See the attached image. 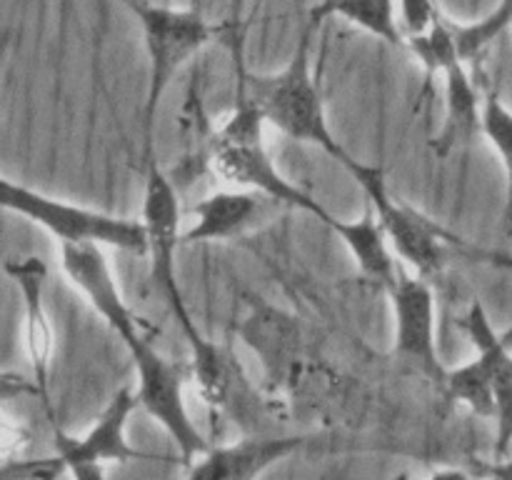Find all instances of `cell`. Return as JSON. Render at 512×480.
Instances as JSON below:
<instances>
[{
    "label": "cell",
    "mask_w": 512,
    "mask_h": 480,
    "mask_svg": "<svg viewBox=\"0 0 512 480\" xmlns=\"http://www.w3.org/2000/svg\"><path fill=\"white\" fill-rule=\"evenodd\" d=\"M143 28L148 50V95H145V130L153 133L160 103L170 83L193 55L213 40L218 28L205 20L203 10H178L150 0H120Z\"/></svg>",
    "instance_id": "2"
},
{
    "label": "cell",
    "mask_w": 512,
    "mask_h": 480,
    "mask_svg": "<svg viewBox=\"0 0 512 480\" xmlns=\"http://www.w3.org/2000/svg\"><path fill=\"white\" fill-rule=\"evenodd\" d=\"M125 348H128L135 365V378H138L135 398H138L140 408L163 425L170 440L178 445L183 465H190L210 448V443L203 438V433L185 408V380L193 378L190 360L188 363H175V360L165 358L155 348L148 333L125 343Z\"/></svg>",
    "instance_id": "6"
},
{
    "label": "cell",
    "mask_w": 512,
    "mask_h": 480,
    "mask_svg": "<svg viewBox=\"0 0 512 480\" xmlns=\"http://www.w3.org/2000/svg\"><path fill=\"white\" fill-rule=\"evenodd\" d=\"M388 293L395 315L393 355L443 390L448 368L438 353L433 285L428 278H413L405 270H398Z\"/></svg>",
    "instance_id": "7"
},
{
    "label": "cell",
    "mask_w": 512,
    "mask_h": 480,
    "mask_svg": "<svg viewBox=\"0 0 512 480\" xmlns=\"http://www.w3.org/2000/svg\"><path fill=\"white\" fill-rule=\"evenodd\" d=\"M405 48L413 50L415 58L423 63L428 85L433 83L435 75L443 73L453 60L460 58L458 40H455V28L443 18V15H438L435 23L430 25V30H425L423 35H413V38L405 40Z\"/></svg>",
    "instance_id": "20"
},
{
    "label": "cell",
    "mask_w": 512,
    "mask_h": 480,
    "mask_svg": "<svg viewBox=\"0 0 512 480\" xmlns=\"http://www.w3.org/2000/svg\"><path fill=\"white\" fill-rule=\"evenodd\" d=\"M0 203L48 230L60 245H98L148 255V230L143 220L115 218L100 210L65 203L10 180H3L0 185Z\"/></svg>",
    "instance_id": "3"
},
{
    "label": "cell",
    "mask_w": 512,
    "mask_h": 480,
    "mask_svg": "<svg viewBox=\"0 0 512 480\" xmlns=\"http://www.w3.org/2000/svg\"><path fill=\"white\" fill-rule=\"evenodd\" d=\"M328 228L343 240L365 280L385 290L395 283L400 268L395 265L390 243L385 238L383 228H380V220L373 213V208H368V213L358 220L333 218Z\"/></svg>",
    "instance_id": "16"
},
{
    "label": "cell",
    "mask_w": 512,
    "mask_h": 480,
    "mask_svg": "<svg viewBox=\"0 0 512 480\" xmlns=\"http://www.w3.org/2000/svg\"><path fill=\"white\" fill-rule=\"evenodd\" d=\"M393 480H475V478L463 468H440L435 470V473H430L428 478H413V475L408 473H400L395 475Z\"/></svg>",
    "instance_id": "23"
},
{
    "label": "cell",
    "mask_w": 512,
    "mask_h": 480,
    "mask_svg": "<svg viewBox=\"0 0 512 480\" xmlns=\"http://www.w3.org/2000/svg\"><path fill=\"white\" fill-rule=\"evenodd\" d=\"M483 473L488 475L490 480H512V458L493 460L490 465H485Z\"/></svg>",
    "instance_id": "24"
},
{
    "label": "cell",
    "mask_w": 512,
    "mask_h": 480,
    "mask_svg": "<svg viewBox=\"0 0 512 480\" xmlns=\"http://www.w3.org/2000/svg\"><path fill=\"white\" fill-rule=\"evenodd\" d=\"M210 168L233 188L255 190V193L278 200L283 208H295L313 215L323 225L333 223L335 215L328 208H323L320 200H315L313 195H308L303 188L280 175L270 155L265 153L263 140H255V143H223V140H218Z\"/></svg>",
    "instance_id": "8"
},
{
    "label": "cell",
    "mask_w": 512,
    "mask_h": 480,
    "mask_svg": "<svg viewBox=\"0 0 512 480\" xmlns=\"http://www.w3.org/2000/svg\"><path fill=\"white\" fill-rule=\"evenodd\" d=\"M180 190L175 188L170 173H165L153 158H148V173H145V193H143V220L148 230V258H150V278L155 288L160 290L163 300L168 303L180 333L185 335L190 348L205 343V335L200 333L188 303H185L183 288L178 280V265L175 253L183 245L180 233Z\"/></svg>",
    "instance_id": "4"
},
{
    "label": "cell",
    "mask_w": 512,
    "mask_h": 480,
    "mask_svg": "<svg viewBox=\"0 0 512 480\" xmlns=\"http://www.w3.org/2000/svg\"><path fill=\"white\" fill-rule=\"evenodd\" d=\"M465 60H453L443 70L445 78V118L433 140V153L448 158L458 148H468L475 135L483 133V93L465 70Z\"/></svg>",
    "instance_id": "15"
},
{
    "label": "cell",
    "mask_w": 512,
    "mask_h": 480,
    "mask_svg": "<svg viewBox=\"0 0 512 480\" xmlns=\"http://www.w3.org/2000/svg\"><path fill=\"white\" fill-rule=\"evenodd\" d=\"M283 210L278 200L255 190H218L193 208V228L183 233V243H218L233 240L258 228Z\"/></svg>",
    "instance_id": "13"
},
{
    "label": "cell",
    "mask_w": 512,
    "mask_h": 480,
    "mask_svg": "<svg viewBox=\"0 0 512 480\" xmlns=\"http://www.w3.org/2000/svg\"><path fill=\"white\" fill-rule=\"evenodd\" d=\"M483 135L503 160L508 175V203H505V228H512V110L505 108L498 90L485 85L483 90Z\"/></svg>",
    "instance_id": "19"
},
{
    "label": "cell",
    "mask_w": 512,
    "mask_h": 480,
    "mask_svg": "<svg viewBox=\"0 0 512 480\" xmlns=\"http://www.w3.org/2000/svg\"><path fill=\"white\" fill-rule=\"evenodd\" d=\"M460 325L468 333V338L473 340L475 355L483 360L490 383H493L495 423H498L493 460H503L508 458L512 445V328L508 333H498L480 300L470 305Z\"/></svg>",
    "instance_id": "12"
},
{
    "label": "cell",
    "mask_w": 512,
    "mask_h": 480,
    "mask_svg": "<svg viewBox=\"0 0 512 480\" xmlns=\"http://www.w3.org/2000/svg\"><path fill=\"white\" fill-rule=\"evenodd\" d=\"M208 3V0H190V8H195V10H203V5Z\"/></svg>",
    "instance_id": "26"
},
{
    "label": "cell",
    "mask_w": 512,
    "mask_h": 480,
    "mask_svg": "<svg viewBox=\"0 0 512 480\" xmlns=\"http://www.w3.org/2000/svg\"><path fill=\"white\" fill-rule=\"evenodd\" d=\"M333 15L350 20L353 25L368 30L370 35L395 45V48L405 45V33L395 20V0H323L320 5H315L310 20L320 25Z\"/></svg>",
    "instance_id": "17"
},
{
    "label": "cell",
    "mask_w": 512,
    "mask_h": 480,
    "mask_svg": "<svg viewBox=\"0 0 512 480\" xmlns=\"http://www.w3.org/2000/svg\"><path fill=\"white\" fill-rule=\"evenodd\" d=\"M305 445V435H248L235 443L210 445L188 465L185 480H258L265 470Z\"/></svg>",
    "instance_id": "11"
},
{
    "label": "cell",
    "mask_w": 512,
    "mask_h": 480,
    "mask_svg": "<svg viewBox=\"0 0 512 480\" xmlns=\"http://www.w3.org/2000/svg\"><path fill=\"white\" fill-rule=\"evenodd\" d=\"M68 465L63 463L58 453L55 458L43 460H3V480H55L60 473H65Z\"/></svg>",
    "instance_id": "21"
},
{
    "label": "cell",
    "mask_w": 512,
    "mask_h": 480,
    "mask_svg": "<svg viewBox=\"0 0 512 480\" xmlns=\"http://www.w3.org/2000/svg\"><path fill=\"white\" fill-rule=\"evenodd\" d=\"M60 265L70 283L88 300L90 308L100 315V320H105V325L123 343H130L145 333L138 315L125 305L103 248L98 245H60Z\"/></svg>",
    "instance_id": "9"
},
{
    "label": "cell",
    "mask_w": 512,
    "mask_h": 480,
    "mask_svg": "<svg viewBox=\"0 0 512 480\" xmlns=\"http://www.w3.org/2000/svg\"><path fill=\"white\" fill-rule=\"evenodd\" d=\"M5 273L18 288L25 308V350H28L33 385L40 400L48 405V373L53 358V328H50L48 310H45V278L48 268L40 258H13L5 263Z\"/></svg>",
    "instance_id": "14"
},
{
    "label": "cell",
    "mask_w": 512,
    "mask_h": 480,
    "mask_svg": "<svg viewBox=\"0 0 512 480\" xmlns=\"http://www.w3.org/2000/svg\"><path fill=\"white\" fill-rule=\"evenodd\" d=\"M140 408L138 398H135L133 388H120L113 395L100 418L95 420L93 428L83 435V438H70L63 430L55 428V450L68 465H105V463H130V460H145L153 455H145L143 450L133 448L125 435L128 420L133 410Z\"/></svg>",
    "instance_id": "10"
},
{
    "label": "cell",
    "mask_w": 512,
    "mask_h": 480,
    "mask_svg": "<svg viewBox=\"0 0 512 480\" xmlns=\"http://www.w3.org/2000/svg\"><path fill=\"white\" fill-rule=\"evenodd\" d=\"M445 393L458 403L468 405L475 415L480 418L495 420V395L490 375L485 370L483 360L475 355L460 368H448V378H445Z\"/></svg>",
    "instance_id": "18"
},
{
    "label": "cell",
    "mask_w": 512,
    "mask_h": 480,
    "mask_svg": "<svg viewBox=\"0 0 512 480\" xmlns=\"http://www.w3.org/2000/svg\"><path fill=\"white\" fill-rule=\"evenodd\" d=\"M440 15L435 0H400V18H403L405 40L413 35H423Z\"/></svg>",
    "instance_id": "22"
},
{
    "label": "cell",
    "mask_w": 512,
    "mask_h": 480,
    "mask_svg": "<svg viewBox=\"0 0 512 480\" xmlns=\"http://www.w3.org/2000/svg\"><path fill=\"white\" fill-rule=\"evenodd\" d=\"M245 0H230V20L225 23V33L228 38H235V35H243V28H240V15H243Z\"/></svg>",
    "instance_id": "25"
},
{
    "label": "cell",
    "mask_w": 512,
    "mask_h": 480,
    "mask_svg": "<svg viewBox=\"0 0 512 480\" xmlns=\"http://www.w3.org/2000/svg\"><path fill=\"white\" fill-rule=\"evenodd\" d=\"M500 3L505 5V8H508V15H510V23H512V0H500Z\"/></svg>",
    "instance_id": "27"
},
{
    "label": "cell",
    "mask_w": 512,
    "mask_h": 480,
    "mask_svg": "<svg viewBox=\"0 0 512 480\" xmlns=\"http://www.w3.org/2000/svg\"><path fill=\"white\" fill-rule=\"evenodd\" d=\"M318 23L310 20L308 28L298 38L293 50V58L288 60L280 73L273 75H253L245 68L243 60V35L230 38V53L235 60V98L250 100L260 110L265 123L275 125L280 133L298 143L315 145L325 150L335 163L350 170L355 165L353 155L345 150V145L335 138L325 115L323 93H320L318 78H315L313 60H310V45H313V33Z\"/></svg>",
    "instance_id": "1"
},
{
    "label": "cell",
    "mask_w": 512,
    "mask_h": 480,
    "mask_svg": "<svg viewBox=\"0 0 512 480\" xmlns=\"http://www.w3.org/2000/svg\"><path fill=\"white\" fill-rule=\"evenodd\" d=\"M355 183L363 188L370 208L378 215L380 228L388 238L390 248L420 275V278H435L443 273L448 260V245H463L458 235L445 230L428 215L420 213L413 205L393 198L388 183H385L383 165H370L355 160L348 170Z\"/></svg>",
    "instance_id": "5"
}]
</instances>
